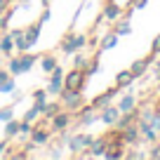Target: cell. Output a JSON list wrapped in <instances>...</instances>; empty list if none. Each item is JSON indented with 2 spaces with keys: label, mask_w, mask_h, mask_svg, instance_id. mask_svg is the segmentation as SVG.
Instances as JSON below:
<instances>
[{
  "label": "cell",
  "mask_w": 160,
  "mask_h": 160,
  "mask_svg": "<svg viewBox=\"0 0 160 160\" xmlns=\"http://www.w3.org/2000/svg\"><path fill=\"white\" fill-rule=\"evenodd\" d=\"M50 158H61V151H50Z\"/></svg>",
  "instance_id": "obj_38"
},
{
  "label": "cell",
  "mask_w": 160,
  "mask_h": 160,
  "mask_svg": "<svg viewBox=\"0 0 160 160\" xmlns=\"http://www.w3.org/2000/svg\"><path fill=\"white\" fill-rule=\"evenodd\" d=\"M50 17H52L50 7H42V14H40V19H42V24H47V21H50Z\"/></svg>",
  "instance_id": "obj_32"
},
{
  "label": "cell",
  "mask_w": 160,
  "mask_h": 160,
  "mask_svg": "<svg viewBox=\"0 0 160 160\" xmlns=\"http://www.w3.org/2000/svg\"><path fill=\"white\" fill-rule=\"evenodd\" d=\"M87 82V73L82 68H71L68 73H64V90H71V92H80Z\"/></svg>",
  "instance_id": "obj_3"
},
{
  "label": "cell",
  "mask_w": 160,
  "mask_h": 160,
  "mask_svg": "<svg viewBox=\"0 0 160 160\" xmlns=\"http://www.w3.org/2000/svg\"><path fill=\"white\" fill-rule=\"evenodd\" d=\"M64 73L66 71L61 68V64H57V68L50 73V82H47V87H45L47 94H57L59 97V92L64 90Z\"/></svg>",
  "instance_id": "obj_6"
},
{
  "label": "cell",
  "mask_w": 160,
  "mask_h": 160,
  "mask_svg": "<svg viewBox=\"0 0 160 160\" xmlns=\"http://www.w3.org/2000/svg\"><path fill=\"white\" fill-rule=\"evenodd\" d=\"M7 71H10L12 75H24V71H21V61H19V54H12L7 57Z\"/></svg>",
  "instance_id": "obj_23"
},
{
  "label": "cell",
  "mask_w": 160,
  "mask_h": 160,
  "mask_svg": "<svg viewBox=\"0 0 160 160\" xmlns=\"http://www.w3.org/2000/svg\"><path fill=\"white\" fill-rule=\"evenodd\" d=\"M31 97H33V101H47V90H35L31 92Z\"/></svg>",
  "instance_id": "obj_30"
},
{
  "label": "cell",
  "mask_w": 160,
  "mask_h": 160,
  "mask_svg": "<svg viewBox=\"0 0 160 160\" xmlns=\"http://www.w3.org/2000/svg\"><path fill=\"white\" fill-rule=\"evenodd\" d=\"M87 42H90V40H87V33H80V31H73V28H71L68 33L61 35L59 47H61V52H64L66 57H71V54H75L78 50H82Z\"/></svg>",
  "instance_id": "obj_1"
},
{
  "label": "cell",
  "mask_w": 160,
  "mask_h": 160,
  "mask_svg": "<svg viewBox=\"0 0 160 160\" xmlns=\"http://www.w3.org/2000/svg\"><path fill=\"white\" fill-rule=\"evenodd\" d=\"M12 14H14V10H5L2 14H0V31H5L7 26H10V19H12Z\"/></svg>",
  "instance_id": "obj_28"
},
{
  "label": "cell",
  "mask_w": 160,
  "mask_h": 160,
  "mask_svg": "<svg viewBox=\"0 0 160 160\" xmlns=\"http://www.w3.org/2000/svg\"><path fill=\"white\" fill-rule=\"evenodd\" d=\"M113 24H115V33H118V35H130L132 33V24H130V12H127L125 10V14H122V17H120V19L118 21H113Z\"/></svg>",
  "instance_id": "obj_18"
},
{
  "label": "cell",
  "mask_w": 160,
  "mask_h": 160,
  "mask_svg": "<svg viewBox=\"0 0 160 160\" xmlns=\"http://www.w3.org/2000/svg\"><path fill=\"white\" fill-rule=\"evenodd\" d=\"M118 118H120L118 106L108 104V106H104V108H99V120L104 122V125H115V122H118Z\"/></svg>",
  "instance_id": "obj_13"
},
{
  "label": "cell",
  "mask_w": 160,
  "mask_h": 160,
  "mask_svg": "<svg viewBox=\"0 0 160 160\" xmlns=\"http://www.w3.org/2000/svg\"><path fill=\"white\" fill-rule=\"evenodd\" d=\"M61 111V101H47L45 104V111H42V118L45 120H50L54 113H59Z\"/></svg>",
  "instance_id": "obj_24"
},
{
  "label": "cell",
  "mask_w": 160,
  "mask_h": 160,
  "mask_svg": "<svg viewBox=\"0 0 160 160\" xmlns=\"http://www.w3.org/2000/svg\"><path fill=\"white\" fill-rule=\"evenodd\" d=\"M155 61H158V66H155V80L160 82V59H158V57H155Z\"/></svg>",
  "instance_id": "obj_37"
},
{
  "label": "cell",
  "mask_w": 160,
  "mask_h": 160,
  "mask_svg": "<svg viewBox=\"0 0 160 160\" xmlns=\"http://www.w3.org/2000/svg\"><path fill=\"white\" fill-rule=\"evenodd\" d=\"M19 127H21V120L12 118L5 122V137L7 139H14V137H19Z\"/></svg>",
  "instance_id": "obj_22"
},
{
  "label": "cell",
  "mask_w": 160,
  "mask_h": 160,
  "mask_svg": "<svg viewBox=\"0 0 160 160\" xmlns=\"http://www.w3.org/2000/svg\"><path fill=\"white\" fill-rule=\"evenodd\" d=\"M158 139H160V130H158Z\"/></svg>",
  "instance_id": "obj_41"
},
{
  "label": "cell",
  "mask_w": 160,
  "mask_h": 160,
  "mask_svg": "<svg viewBox=\"0 0 160 160\" xmlns=\"http://www.w3.org/2000/svg\"><path fill=\"white\" fill-rule=\"evenodd\" d=\"M101 14H104V19H108V21H118L120 17L125 14V7L118 5L115 0H108V2L104 5V12H101Z\"/></svg>",
  "instance_id": "obj_12"
},
{
  "label": "cell",
  "mask_w": 160,
  "mask_h": 160,
  "mask_svg": "<svg viewBox=\"0 0 160 160\" xmlns=\"http://www.w3.org/2000/svg\"><path fill=\"white\" fill-rule=\"evenodd\" d=\"M73 118H75V115L64 108V111H59V113H54L50 118V127L54 132H64V130H68V125H71V120H73Z\"/></svg>",
  "instance_id": "obj_7"
},
{
  "label": "cell",
  "mask_w": 160,
  "mask_h": 160,
  "mask_svg": "<svg viewBox=\"0 0 160 160\" xmlns=\"http://www.w3.org/2000/svg\"><path fill=\"white\" fill-rule=\"evenodd\" d=\"M52 134H54V130H47L45 127V122L40 120L38 125H33V130H31V141H33L35 146H47L52 141Z\"/></svg>",
  "instance_id": "obj_5"
},
{
  "label": "cell",
  "mask_w": 160,
  "mask_h": 160,
  "mask_svg": "<svg viewBox=\"0 0 160 160\" xmlns=\"http://www.w3.org/2000/svg\"><path fill=\"white\" fill-rule=\"evenodd\" d=\"M118 38H120V35L115 33V31H108V33H106L104 38L99 40V47H97V50H99V52H106V50H113V47L118 45Z\"/></svg>",
  "instance_id": "obj_21"
},
{
  "label": "cell",
  "mask_w": 160,
  "mask_h": 160,
  "mask_svg": "<svg viewBox=\"0 0 160 160\" xmlns=\"http://www.w3.org/2000/svg\"><path fill=\"white\" fill-rule=\"evenodd\" d=\"M155 61V54H148V57H141V59H137L134 64L130 66V71L134 73V78H141V75H146L148 73V68H151V64Z\"/></svg>",
  "instance_id": "obj_11"
},
{
  "label": "cell",
  "mask_w": 160,
  "mask_h": 160,
  "mask_svg": "<svg viewBox=\"0 0 160 160\" xmlns=\"http://www.w3.org/2000/svg\"><path fill=\"white\" fill-rule=\"evenodd\" d=\"M0 92H2V94H14V92H17V82H14V75H12V78H7L5 82L0 85Z\"/></svg>",
  "instance_id": "obj_25"
},
{
  "label": "cell",
  "mask_w": 160,
  "mask_h": 160,
  "mask_svg": "<svg viewBox=\"0 0 160 160\" xmlns=\"http://www.w3.org/2000/svg\"><path fill=\"white\" fill-rule=\"evenodd\" d=\"M118 92H120V87H115V85H113L111 90H104L101 94H97L94 99H90V106H94L97 111H99V108H104V106H108L111 101L115 99V94H118Z\"/></svg>",
  "instance_id": "obj_8"
},
{
  "label": "cell",
  "mask_w": 160,
  "mask_h": 160,
  "mask_svg": "<svg viewBox=\"0 0 160 160\" xmlns=\"http://www.w3.org/2000/svg\"><path fill=\"white\" fill-rule=\"evenodd\" d=\"M38 64H40V68H42V73H52V71L57 68V64H59V59H57L52 52H45V54L38 59Z\"/></svg>",
  "instance_id": "obj_17"
},
{
  "label": "cell",
  "mask_w": 160,
  "mask_h": 160,
  "mask_svg": "<svg viewBox=\"0 0 160 160\" xmlns=\"http://www.w3.org/2000/svg\"><path fill=\"white\" fill-rule=\"evenodd\" d=\"M146 5H148V0H130V2H127V12H132V10H144Z\"/></svg>",
  "instance_id": "obj_29"
},
{
  "label": "cell",
  "mask_w": 160,
  "mask_h": 160,
  "mask_svg": "<svg viewBox=\"0 0 160 160\" xmlns=\"http://www.w3.org/2000/svg\"><path fill=\"white\" fill-rule=\"evenodd\" d=\"M7 7H10V0H0V14H2Z\"/></svg>",
  "instance_id": "obj_36"
},
{
  "label": "cell",
  "mask_w": 160,
  "mask_h": 160,
  "mask_svg": "<svg viewBox=\"0 0 160 160\" xmlns=\"http://www.w3.org/2000/svg\"><path fill=\"white\" fill-rule=\"evenodd\" d=\"M7 146H10V139H7V137H5V139L0 141V155L5 153V148H7Z\"/></svg>",
  "instance_id": "obj_35"
},
{
  "label": "cell",
  "mask_w": 160,
  "mask_h": 160,
  "mask_svg": "<svg viewBox=\"0 0 160 160\" xmlns=\"http://www.w3.org/2000/svg\"><path fill=\"white\" fill-rule=\"evenodd\" d=\"M148 158H160V144H155L153 148L148 151Z\"/></svg>",
  "instance_id": "obj_33"
},
{
  "label": "cell",
  "mask_w": 160,
  "mask_h": 160,
  "mask_svg": "<svg viewBox=\"0 0 160 160\" xmlns=\"http://www.w3.org/2000/svg\"><path fill=\"white\" fill-rule=\"evenodd\" d=\"M106 146H108L106 137H101V139H92L90 151H87V158H99V155H104L106 153Z\"/></svg>",
  "instance_id": "obj_15"
},
{
  "label": "cell",
  "mask_w": 160,
  "mask_h": 160,
  "mask_svg": "<svg viewBox=\"0 0 160 160\" xmlns=\"http://www.w3.org/2000/svg\"><path fill=\"white\" fill-rule=\"evenodd\" d=\"M122 139H125V146H132V144H139L141 141V132H139V127H137V122L122 130Z\"/></svg>",
  "instance_id": "obj_16"
},
{
  "label": "cell",
  "mask_w": 160,
  "mask_h": 160,
  "mask_svg": "<svg viewBox=\"0 0 160 160\" xmlns=\"http://www.w3.org/2000/svg\"><path fill=\"white\" fill-rule=\"evenodd\" d=\"M40 28H42V19H40V17L33 21V24H28V26L24 28V38H26V47H28V50L35 45V42H38V38H40Z\"/></svg>",
  "instance_id": "obj_9"
},
{
  "label": "cell",
  "mask_w": 160,
  "mask_h": 160,
  "mask_svg": "<svg viewBox=\"0 0 160 160\" xmlns=\"http://www.w3.org/2000/svg\"><path fill=\"white\" fill-rule=\"evenodd\" d=\"M134 73H132L130 68L120 71L118 75H115V87H120V90H125V87H132V82H134Z\"/></svg>",
  "instance_id": "obj_19"
},
{
  "label": "cell",
  "mask_w": 160,
  "mask_h": 160,
  "mask_svg": "<svg viewBox=\"0 0 160 160\" xmlns=\"http://www.w3.org/2000/svg\"><path fill=\"white\" fill-rule=\"evenodd\" d=\"M151 54H155V57L160 54V35H155L153 42H151Z\"/></svg>",
  "instance_id": "obj_31"
},
{
  "label": "cell",
  "mask_w": 160,
  "mask_h": 160,
  "mask_svg": "<svg viewBox=\"0 0 160 160\" xmlns=\"http://www.w3.org/2000/svg\"><path fill=\"white\" fill-rule=\"evenodd\" d=\"M50 2H52V0H40V5H42V7H50Z\"/></svg>",
  "instance_id": "obj_40"
},
{
  "label": "cell",
  "mask_w": 160,
  "mask_h": 160,
  "mask_svg": "<svg viewBox=\"0 0 160 160\" xmlns=\"http://www.w3.org/2000/svg\"><path fill=\"white\" fill-rule=\"evenodd\" d=\"M92 139H94L92 134H87V132H80V134H73V137H68V141H66V144H68L71 153H73L75 158H78L80 153H85V151L90 148Z\"/></svg>",
  "instance_id": "obj_4"
},
{
  "label": "cell",
  "mask_w": 160,
  "mask_h": 160,
  "mask_svg": "<svg viewBox=\"0 0 160 160\" xmlns=\"http://www.w3.org/2000/svg\"><path fill=\"white\" fill-rule=\"evenodd\" d=\"M14 50H17L14 47V38H12L10 31H5V35L0 38V54H5V59H7V57H12Z\"/></svg>",
  "instance_id": "obj_20"
},
{
  "label": "cell",
  "mask_w": 160,
  "mask_h": 160,
  "mask_svg": "<svg viewBox=\"0 0 160 160\" xmlns=\"http://www.w3.org/2000/svg\"><path fill=\"white\" fill-rule=\"evenodd\" d=\"M118 111L120 113H132V111H137V94H132V92L122 94V99L118 101Z\"/></svg>",
  "instance_id": "obj_14"
},
{
  "label": "cell",
  "mask_w": 160,
  "mask_h": 160,
  "mask_svg": "<svg viewBox=\"0 0 160 160\" xmlns=\"http://www.w3.org/2000/svg\"><path fill=\"white\" fill-rule=\"evenodd\" d=\"M14 118V106H2V108H0V122H7V120H12Z\"/></svg>",
  "instance_id": "obj_27"
},
{
  "label": "cell",
  "mask_w": 160,
  "mask_h": 160,
  "mask_svg": "<svg viewBox=\"0 0 160 160\" xmlns=\"http://www.w3.org/2000/svg\"><path fill=\"white\" fill-rule=\"evenodd\" d=\"M7 78H12V73H10L7 68H0V85H2V82H5Z\"/></svg>",
  "instance_id": "obj_34"
},
{
  "label": "cell",
  "mask_w": 160,
  "mask_h": 160,
  "mask_svg": "<svg viewBox=\"0 0 160 160\" xmlns=\"http://www.w3.org/2000/svg\"><path fill=\"white\" fill-rule=\"evenodd\" d=\"M59 101H61V108H66V111H71V113H78L82 106L87 104L85 101V94H82V90L80 92H71V90H61L59 92Z\"/></svg>",
  "instance_id": "obj_2"
},
{
  "label": "cell",
  "mask_w": 160,
  "mask_h": 160,
  "mask_svg": "<svg viewBox=\"0 0 160 160\" xmlns=\"http://www.w3.org/2000/svg\"><path fill=\"white\" fill-rule=\"evenodd\" d=\"M153 111H155V113H158V115H160V97H158V101H155V106H153Z\"/></svg>",
  "instance_id": "obj_39"
},
{
  "label": "cell",
  "mask_w": 160,
  "mask_h": 160,
  "mask_svg": "<svg viewBox=\"0 0 160 160\" xmlns=\"http://www.w3.org/2000/svg\"><path fill=\"white\" fill-rule=\"evenodd\" d=\"M90 64H92V59L85 57V54H75V59H73V66H75V68H82V71H87Z\"/></svg>",
  "instance_id": "obj_26"
},
{
  "label": "cell",
  "mask_w": 160,
  "mask_h": 160,
  "mask_svg": "<svg viewBox=\"0 0 160 160\" xmlns=\"http://www.w3.org/2000/svg\"><path fill=\"white\" fill-rule=\"evenodd\" d=\"M75 115H78V125L80 127H87V125H92L94 120H99V111H97L94 106H90V104H85L80 108V113H75Z\"/></svg>",
  "instance_id": "obj_10"
}]
</instances>
